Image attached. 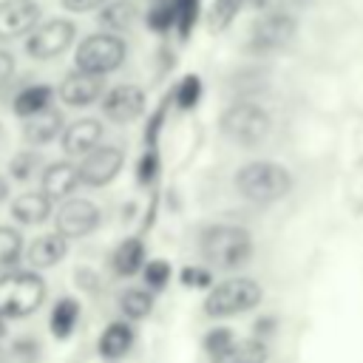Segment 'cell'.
I'll return each instance as SVG.
<instances>
[{
	"mask_svg": "<svg viewBox=\"0 0 363 363\" xmlns=\"http://www.w3.org/2000/svg\"><path fill=\"white\" fill-rule=\"evenodd\" d=\"M201 258L216 269H238L252 255V235L238 224H210L199 238Z\"/></svg>",
	"mask_w": 363,
	"mask_h": 363,
	"instance_id": "6da1fadb",
	"label": "cell"
},
{
	"mask_svg": "<svg viewBox=\"0 0 363 363\" xmlns=\"http://www.w3.org/2000/svg\"><path fill=\"white\" fill-rule=\"evenodd\" d=\"M45 278L34 269H9L0 272V315L6 320L34 315L45 301Z\"/></svg>",
	"mask_w": 363,
	"mask_h": 363,
	"instance_id": "7a4b0ae2",
	"label": "cell"
},
{
	"mask_svg": "<svg viewBox=\"0 0 363 363\" xmlns=\"http://www.w3.org/2000/svg\"><path fill=\"white\" fill-rule=\"evenodd\" d=\"M235 190L252 201V204H272L289 196L292 190V176L284 164L278 162H250L235 173Z\"/></svg>",
	"mask_w": 363,
	"mask_h": 363,
	"instance_id": "3957f363",
	"label": "cell"
},
{
	"mask_svg": "<svg viewBox=\"0 0 363 363\" xmlns=\"http://www.w3.org/2000/svg\"><path fill=\"white\" fill-rule=\"evenodd\" d=\"M218 125H221V133L241 147H258L272 130L269 113L255 102H233L221 113Z\"/></svg>",
	"mask_w": 363,
	"mask_h": 363,
	"instance_id": "277c9868",
	"label": "cell"
},
{
	"mask_svg": "<svg viewBox=\"0 0 363 363\" xmlns=\"http://www.w3.org/2000/svg\"><path fill=\"white\" fill-rule=\"evenodd\" d=\"M264 292L261 284L252 278H227L216 284L204 298V315L207 318H233L238 312H250L261 303Z\"/></svg>",
	"mask_w": 363,
	"mask_h": 363,
	"instance_id": "5b68a950",
	"label": "cell"
},
{
	"mask_svg": "<svg viewBox=\"0 0 363 363\" xmlns=\"http://www.w3.org/2000/svg\"><path fill=\"white\" fill-rule=\"evenodd\" d=\"M125 54H128V45H125L122 37H116V34H91L77 45L74 62H77V71L105 77V74L116 71L125 62Z\"/></svg>",
	"mask_w": 363,
	"mask_h": 363,
	"instance_id": "8992f818",
	"label": "cell"
},
{
	"mask_svg": "<svg viewBox=\"0 0 363 363\" xmlns=\"http://www.w3.org/2000/svg\"><path fill=\"white\" fill-rule=\"evenodd\" d=\"M74 37H77V26L65 17H54L43 26H37L26 37V54L31 60H54L71 48Z\"/></svg>",
	"mask_w": 363,
	"mask_h": 363,
	"instance_id": "52a82bcc",
	"label": "cell"
},
{
	"mask_svg": "<svg viewBox=\"0 0 363 363\" xmlns=\"http://www.w3.org/2000/svg\"><path fill=\"white\" fill-rule=\"evenodd\" d=\"M298 31V20L289 14V11H264L261 17L252 20L250 26V48L252 51H275V48H284Z\"/></svg>",
	"mask_w": 363,
	"mask_h": 363,
	"instance_id": "ba28073f",
	"label": "cell"
},
{
	"mask_svg": "<svg viewBox=\"0 0 363 363\" xmlns=\"http://www.w3.org/2000/svg\"><path fill=\"white\" fill-rule=\"evenodd\" d=\"M99 224H102V213L88 199H65L54 216V227L62 238H85Z\"/></svg>",
	"mask_w": 363,
	"mask_h": 363,
	"instance_id": "9c48e42d",
	"label": "cell"
},
{
	"mask_svg": "<svg viewBox=\"0 0 363 363\" xmlns=\"http://www.w3.org/2000/svg\"><path fill=\"white\" fill-rule=\"evenodd\" d=\"M125 164V150L119 145H102V147H94L79 167V184L85 187H105L111 184L119 170Z\"/></svg>",
	"mask_w": 363,
	"mask_h": 363,
	"instance_id": "30bf717a",
	"label": "cell"
},
{
	"mask_svg": "<svg viewBox=\"0 0 363 363\" xmlns=\"http://www.w3.org/2000/svg\"><path fill=\"white\" fill-rule=\"evenodd\" d=\"M40 20L37 0H0V40L31 34Z\"/></svg>",
	"mask_w": 363,
	"mask_h": 363,
	"instance_id": "8fae6325",
	"label": "cell"
},
{
	"mask_svg": "<svg viewBox=\"0 0 363 363\" xmlns=\"http://www.w3.org/2000/svg\"><path fill=\"white\" fill-rule=\"evenodd\" d=\"M142 111H145V94L139 85L122 82L108 94H102V113L111 122H119V125L133 122L136 116H142Z\"/></svg>",
	"mask_w": 363,
	"mask_h": 363,
	"instance_id": "7c38bea8",
	"label": "cell"
},
{
	"mask_svg": "<svg viewBox=\"0 0 363 363\" xmlns=\"http://www.w3.org/2000/svg\"><path fill=\"white\" fill-rule=\"evenodd\" d=\"M105 94V79L96 74H85V71H71L65 74V79L60 82V99L68 108H88L94 105L99 96Z\"/></svg>",
	"mask_w": 363,
	"mask_h": 363,
	"instance_id": "4fadbf2b",
	"label": "cell"
},
{
	"mask_svg": "<svg viewBox=\"0 0 363 363\" xmlns=\"http://www.w3.org/2000/svg\"><path fill=\"white\" fill-rule=\"evenodd\" d=\"M102 142V122L94 116L74 119L62 128V150L65 156H88Z\"/></svg>",
	"mask_w": 363,
	"mask_h": 363,
	"instance_id": "5bb4252c",
	"label": "cell"
},
{
	"mask_svg": "<svg viewBox=\"0 0 363 363\" xmlns=\"http://www.w3.org/2000/svg\"><path fill=\"white\" fill-rule=\"evenodd\" d=\"M40 193L54 204L57 199H71V193L79 187V167L71 162H51L43 170Z\"/></svg>",
	"mask_w": 363,
	"mask_h": 363,
	"instance_id": "9a60e30c",
	"label": "cell"
},
{
	"mask_svg": "<svg viewBox=\"0 0 363 363\" xmlns=\"http://www.w3.org/2000/svg\"><path fill=\"white\" fill-rule=\"evenodd\" d=\"M62 128H65L62 111L54 108V105H48L45 111H40V113H34V116L26 119V125H23V139H26L28 147H43V145L54 142V139L62 133Z\"/></svg>",
	"mask_w": 363,
	"mask_h": 363,
	"instance_id": "2e32d148",
	"label": "cell"
},
{
	"mask_svg": "<svg viewBox=\"0 0 363 363\" xmlns=\"http://www.w3.org/2000/svg\"><path fill=\"white\" fill-rule=\"evenodd\" d=\"M65 255H68V238H62L57 230L37 235V238L28 244V250H26V261H28V267H31L34 272H37V269L57 267Z\"/></svg>",
	"mask_w": 363,
	"mask_h": 363,
	"instance_id": "e0dca14e",
	"label": "cell"
},
{
	"mask_svg": "<svg viewBox=\"0 0 363 363\" xmlns=\"http://www.w3.org/2000/svg\"><path fill=\"white\" fill-rule=\"evenodd\" d=\"M133 326L128 323V320H113L102 335H99V343H96V349H99V354L105 357V360H119V357H125L128 352H130V346H133Z\"/></svg>",
	"mask_w": 363,
	"mask_h": 363,
	"instance_id": "ac0fdd59",
	"label": "cell"
},
{
	"mask_svg": "<svg viewBox=\"0 0 363 363\" xmlns=\"http://www.w3.org/2000/svg\"><path fill=\"white\" fill-rule=\"evenodd\" d=\"M11 216H14L17 224H26V227L43 224V221L51 216V201H48L40 190L20 193V196L11 201Z\"/></svg>",
	"mask_w": 363,
	"mask_h": 363,
	"instance_id": "d6986e66",
	"label": "cell"
},
{
	"mask_svg": "<svg viewBox=\"0 0 363 363\" xmlns=\"http://www.w3.org/2000/svg\"><path fill=\"white\" fill-rule=\"evenodd\" d=\"M267 343L258 337L233 340L221 354L213 357V363H267Z\"/></svg>",
	"mask_w": 363,
	"mask_h": 363,
	"instance_id": "ffe728a7",
	"label": "cell"
},
{
	"mask_svg": "<svg viewBox=\"0 0 363 363\" xmlns=\"http://www.w3.org/2000/svg\"><path fill=\"white\" fill-rule=\"evenodd\" d=\"M51 96H54V88H51V85H26L23 91L14 94L11 111H14L20 119H28V116L45 111V108L51 105Z\"/></svg>",
	"mask_w": 363,
	"mask_h": 363,
	"instance_id": "44dd1931",
	"label": "cell"
},
{
	"mask_svg": "<svg viewBox=\"0 0 363 363\" xmlns=\"http://www.w3.org/2000/svg\"><path fill=\"white\" fill-rule=\"evenodd\" d=\"M111 267H113V272L122 275V278L136 275V272L145 267V244H142L139 238H125V241L113 250Z\"/></svg>",
	"mask_w": 363,
	"mask_h": 363,
	"instance_id": "7402d4cb",
	"label": "cell"
},
{
	"mask_svg": "<svg viewBox=\"0 0 363 363\" xmlns=\"http://www.w3.org/2000/svg\"><path fill=\"white\" fill-rule=\"evenodd\" d=\"M136 6L130 0H108L102 6V11L96 14V23L108 31H125L136 23Z\"/></svg>",
	"mask_w": 363,
	"mask_h": 363,
	"instance_id": "603a6c76",
	"label": "cell"
},
{
	"mask_svg": "<svg viewBox=\"0 0 363 363\" xmlns=\"http://www.w3.org/2000/svg\"><path fill=\"white\" fill-rule=\"evenodd\" d=\"M77 320H79V303H77L74 298H60V301L51 306L48 326H51V335H54L57 340L71 337Z\"/></svg>",
	"mask_w": 363,
	"mask_h": 363,
	"instance_id": "cb8c5ba5",
	"label": "cell"
},
{
	"mask_svg": "<svg viewBox=\"0 0 363 363\" xmlns=\"http://www.w3.org/2000/svg\"><path fill=\"white\" fill-rule=\"evenodd\" d=\"M116 303H119V312H122L128 320H142V318H147L150 309H153V295H150L147 289H125Z\"/></svg>",
	"mask_w": 363,
	"mask_h": 363,
	"instance_id": "d4e9b609",
	"label": "cell"
},
{
	"mask_svg": "<svg viewBox=\"0 0 363 363\" xmlns=\"http://www.w3.org/2000/svg\"><path fill=\"white\" fill-rule=\"evenodd\" d=\"M20 255H23V235H20V230L0 224V272L14 269Z\"/></svg>",
	"mask_w": 363,
	"mask_h": 363,
	"instance_id": "484cf974",
	"label": "cell"
},
{
	"mask_svg": "<svg viewBox=\"0 0 363 363\" xmlns=\"http://www.w3.org/2000/svg\"><path fill=\"white\" fill-rule=\"evenodd\" d=\"M40 164H43V156H40L34 147L17 150V153L9 159V173H11L14 182H28V179H34V173L40 170Z\"/></svg>",
	"mask_w": 363,
	"mask_h": 363,
	"instance_id": "4316f807",
	"label": "cell"
},
{
	"mask_svg": "<svg viewBox=\"0 0 363 363\" xmlns=\"http://www.w3.org/2000/svg\"><path fill=\"white\" fill-rule=\"evenodd\" d=\"M247 0H213V6H210V14H207V26H210V31H224L235 17H238V11H241V6H244Z\"/></svg>",
	"mask_w": 363,
	"mask_h": 363,
	"instance_id": "83f0119b",
	"label": "cell"
},
{
	"mask_svg": "<svg viewBox=\"0 0 363 363\" xmlns=\"http://www.w3.org/2000/svg\"><path fill=\"white\" fill-rule=\"evenodd\" d=\"M199 6H201V0H173V14H176L173 26H176L179 37H190V31L199 20Z\"/></svg>",
	"mask_w": 363,
	"mask_h": 363,
	"instance_id": "f1b7e54d",
	"label": "cell"
},
{
	"mask_svg": "<svg viewBox=\"0 0 363 363\" xmlns=\"http://www.w3.org/2000/svg\"><path fill=\"white\" fill-rule=\"evenodd\" d=\"M199 99H201V79L196 74L182 77V82L176 85V105L184 108V111H190V108H196Z\"/></svg>",
	"mask_w": 363,
	"mask_h": 363,
	"instance_id": "f546056e",
	"label": "cell"
},
{
	"mask_svg": "<svg viewBox=\"0 0 363 363\" xmlns=\"http://www.w3.org/2000/svg\"><path fill=\"white\" fill-rule=\"evenodd\" d=\"M173 20H176V14H173V0H156L153 6H150V11H147V26L153 28V31H170L173 28Z\"/></svg>",
	"mask_w": 363,
	"mask_h": 363,
	"instance_id": "4dcf8cb0",
	"label": "cell"
},
{
	"mask_svg": "<svg viewBox=\"0 0 363 363\" xmlns=\"http://www.w3.org/2000/svg\"><path fill=\"white\" fill-rule=\"evenodd\" d=\"M142 278H145V284H147L150 289H162V286L170 281V264L162 261V258H156V261H145V267H142Z\"/></svg>",
	"mask_w": 363,
	"mask_h": 363,
	"instance_id": "1f68e13d",
	"label": "cell"
},
{
	"mask_svg": "<svg viewBox=\"0 0 363 363\" xmlns=\"http://www.w3.org/2000/svg\"><path fill=\"white\" fill-rule=\"evenodd\" d=\"M233 340H235V335H233L230 326H216V329L207 332V337H204V349L216 357V354H221Z\"/></svg>",
	"mask_w": 363,
	"mask_h": 363,
	"instance_id": "d6a6232c",
	"label": "cell"
},
{
	"mask_svg": "<svg viewBox=\"0 0 363 363\" xmlns=\"http://www.w3.org/2000/svg\"><path fill=\"white\" fill-rule=\"evenodd\" d=\"M37 354H40V343L31 340V337H20V340L11 343V357L20 360V363H34Z\"/></svg>",
	"mask_w": 363,
	"mask_h": 363,
	"instance_id": "836d02e7",
	"label": "cell"
},
{
	"mask_svg": "<svg viewBox=\"0 0 363 363\" xmlns=\"http://www.w3.org/2000/svg\"><path fill=\"white\" fill-rule=\"evenodd\" d=\"M156 173H159V156H156V150L150 147V150H145L142 153V159H139V182L142 184H150L153 179H156Z\"/></svg>",
	"mask_w": 363,
	"mask_h": 363,
	"instance_id": "e575fe53",
	"label": "cell"
},
{
	"mask_svg": "<svg viewBox=\"0 0 363 363\" xmlns=\"http://www.w3.org/2000/svg\"><path fill=\"white\" fill-rule=\"evenodd\" d=\"M182 281H184V286H210L213 284L210 269H204V267H184Z\"/></svg>",
	"mask_w": 363,
	"mask_h": 363,
	"instance_id": "d590c367",
	"label": "cell"
},
{
	"mask_svg": "<svg viewBox=\"0 0 363 363\" xmlns=\"http://www.w3.org/2000/svg\"><path fill=\"white\" fill-rule=\"evenodd\" d=\"M108 0H62V6L68 11H91V9H102Z\"/></svg>",
	"mask_w": 363,
	"mask_h": 363,
	"instance_id": "8d00e7d4",
	"label": "cell"
},
{
	"mask_svg": "<svg viewBox=\"0 0 363 363\" xmlns=\"http://www.w3.org/2000/svg\"><path fill=\"white\" fill-rule=\"evenodd\" d=\"M11 74H14V57L0 48V88L11 79Z\"/></svg>",
	"mask_w": 363,
	"mask_h": 363,
	"instance_id": "74e56055",
	"label": "cell"
},
{
	"mask_svg": "<svg viewBox=\"0 0 363 363\" xmlns=\"http://www.w3.org/2000/svg\"><path fill=\"white\" fill-rule=\"evenodd\" d=\"M275 326V318H258L255 320V335H269Z\"/></svg>",
	"mask_w": 363,
	"mask_h": 363,
	"instance_id": "f35d334b",
	"label": "cell"
},
{
	"mask_svg": "<svg viewBox=\"0 0 363 363\" xmlns=\"http://www.w3.org/2000/svg\"><path fill=\"white\" fill-rule=\"evenodd\" d=\"M252 9H261V11H275L281 0H247Z\"/></svg>",
	"mask_w": 363,
	"mask_h": 363,
	"instance_id": "ab89813d",
	"label": "cell"
},
{
	"mask_svg": "<svg viewBox=\"0 0 363 363\" xmlns=\"http://www.w3.org/2000/svg\"><path fill=\"white\" fill-rule=\"evenodd\" d=\"M9 199V182H6V176H0V201H6Z\"/></svg>",
	"mask_w": 363,
	"mask_h": 363,
	"instance_id": "60d3db41",
	"label": "cell"
},
{
	"mask_svg": "<svg viewBox=\"0 0 363 363\" xmlns=\"http://www.w3.org/2000/svg\"><path fill=\"white\" fill-rule=\"evenodd\" d=\"M6 323H9V320H6V318H3V315H0V337H3V335H6Z\"/></svg>",
	"mask_w": 363,
	"mask_h": 363,
	"instance_id": "b9f144b4",
	"label": "cell"
},
{
	"mask_svg": "<svg viewBox=\"0 0 363 363\" xmlns=\"http://www.w3.org/2000/svg\"><path fill=\"white\" fill-rule=\"evenodd\" d=\"M3 142H6V128L0 125V147H3Z\"/></svg>",
	"mask_w": 363,
	"mask_h": 363,
	"instance_id": "7bdbcfd3",
	"label": "cell"
},
{
	"mask_svg": "<svg viewBox=\"0 0 363 363\" xmlns=\"http://www.w3.org/2000/svg\"><path fill=\"white\" fill-rule=\"evenodd\" d=\"M0 363H6V352H3V346H0Z\"/></svg>",
	"mask_w": 363,
	"mask_h": 363,
	"instance_id": "ee69618b",
	"label": "cell"
},
{
	"mask_svg": "<svg viewBox=\"0 0 363 363\" xmlns=\"http://www.w3.org/2000/svg\"><path fill=\"white\" fill-rule=\"evenodd\" d=\"M108 363H113V360H108Z\"/></svg>",
	"mask_w": 363,
	"mask_h": 363,
	"instance_id": "f6af8a7d",
	"label": "cell"
}]
</instances>
